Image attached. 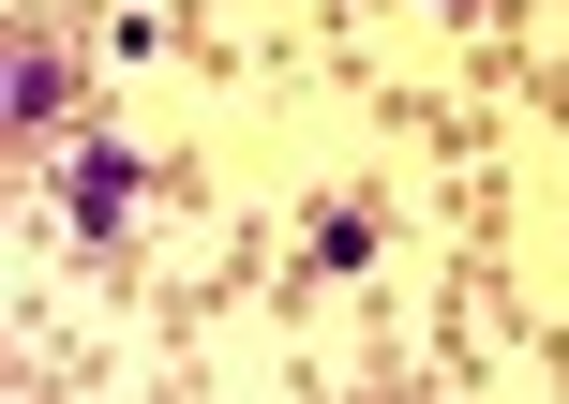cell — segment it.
<instances>
[{"instance_id": "obj_1", "label": "cell", "mask_w": 569, "mask_h": 404, "mask_svg": "<svg viewBox=\"0 0 569 404\" xmlns=\"http://www.w3.org/2000/svg\"><path fill=\"white\" fill-rule=\"evenodd\" d=\"M120 210H136V150H120V135H90L76 165H60V225L106 255V240H120Z\"/></svg>"}, {"instance_id": "obj_2", "label": "cell", "mask_w": 569, "mask_h": 404, "mask_svg": "<svg viewBox=\"0 0 569 404\" xmlns=\"http://www.w3.org/2000/svg\"><path fill=\"white\" fill-rule=\"evenodd\" d=\"M16 120H60V46L46 30H16Z\"/></svg>"}]
</instances>
